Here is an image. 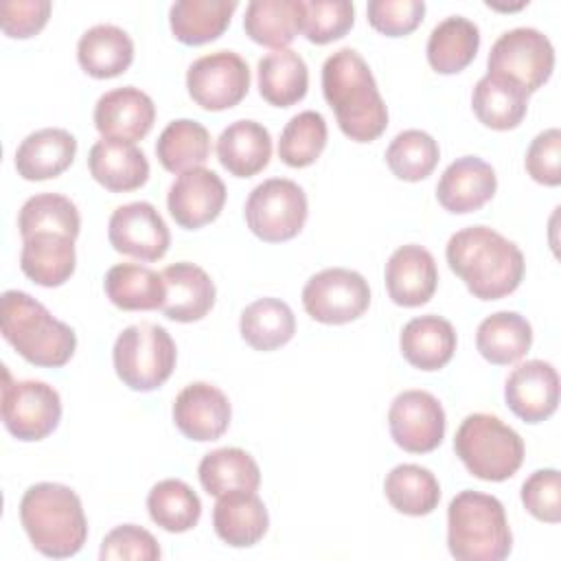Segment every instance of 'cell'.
Segmentation results:
<instances>
[{"label":"cell","instance_id":"8d00e7d4","mask_svg":"<svg viewBox=\"0 0 561 561\" xmlns=\"http://www.w3.org/2000/svg\"><path fill=\"white\" fill-rule=\"evenodd\" d=\"M241 337L254 351H274L285 346L296 333V318L280 298H259L241 311Z\"/></svg>","mask_w":561,"mask_h":561},{"label":"cell","instance_id":"681fc988","mask_svg":"<svg viewBox=\"0 0 561 561\" xmlns=\"http://www.w3.org/2000/svg\"><path fill=\"white\" fill-rule=\"evenodd\" d=\"M53 4L48 0H9L0 4V26L4 35L26 39L39 33L48 18Z\"/></svg>","mask_w":561,"mask_h":561},{"label":"cell","instance_id":"3957f363","mask_svg":"<svg viewBox=\"0 0 561 561\" xmlns=\"http://www.w3.org/2000/svg\"><path fill=\"white\" fill-rule=\"evenodd\" d=\"M20 522L33 548L44 557H72L88 539V519L79 495L59 482L31 484L20 500Z\"/></svg>","mask_w":561,"mask_h":561},{"label":"cell","instance_id":"74e56055","mask_svg":"<svg viewBox=\"0 0 561 561\" xmlns=\"http://www.w3.org/2000/svg\"><path fill=\"white\" fill-rule=\"evenodd\" d=\"M383 493L390 506L403 515H430L440 502V484L436 476L421 465H397L383 480Z\"/></svg>","mask_w":561,"mask_h":561},{"label":"cell","instance_id":"ab89813d","mask_svg":"<svg viewBox=\"0 0 561 561\" xmlns=\"http://www.w3.org/2000/svg\"><path fill=\"white\" fill-rule=\"evenodd\" d=\"M147 511L153 524L167 533H186L202 517L199 495L178 478L160 480L147 495Z\"/></svg>","mask_w":561,"mask_h":561},{"label":"cell","instance_id":"d4e9b609","mask_svg":"<svg viewBox=\"0 0 561 561\" xmlns=\"http://www.w3.org/2000/svg\"><path fill=\"white\" fill-rule=\"evenodd\" d=\"M217 158L234 178H252L270 164L272 136L256 121H234L217 138Z\"/></svg>","mask_w":561,"mask_h":561},{"label":"cell","instance_id":"4316f807","mask_svg":"<svg viewBox=\"0 0 561 561\" xmlns=\"http://www.w3.org/2000/svg\"><path fill=\"white\" fill-rule=\"evenodd\" d=\"M22 241L20 267L33 283L42 287H59L72 276L77 265L75 239L55 232H39Z\"/></svg>","mask_w":561,"mask_h":561},{"label":"cell","instance_id":"7dc6e473","mask_svg":"<svg viewBox=\"0 0 561 561\" xmlns=\"http://www.w3.org/2000/svg\"><path fill=\"white\" fill-rule=\"evenodd\" d=\"M160 546L156 537L136 524H123L112 528L99 550V557L103 561L114 559H134V561H158L160 559Z\"/></svg>","mask_w":561,"mask_h":561},{"label":"cell","instance_id":"ac0fdd59","mask_svg":"<svg viewBox=\"0 0 561 561\" xmlns=\"http://www.w3.org/2000/svg\"><path fill=\"white\" fill-rule=\"evenodd\" d=\"M156 121V105L147 92L134 85L114 88L94 105V127L107 140L136 142L145 138Z\"/></svg>","mask_w":561,"mask_h":561},{"label":"cell","instance_id":"44dd1931","mask_svg":"<svg viewBox=\"0 0 561 561\" xmlns=\"http://www.w3.org/2000/svg\"><path fill=\"white\" fill-rule=\"evenodd\" d=\"M167 285V298L162 302V313L175 322H197L215 305V283L195 263H173L162 270Z\"/></svg>","mask_w":561,"mask_h":561},{"label":"cell","instance_id":"1f68e13d","mask_svg":"<svg viewBox=\"0 0 561 561\" xmlns=\"http://www.w3.org/2000/svg\"><path fill=\"white\" fill-rule=\"evenodd\" d=\"M237 7V0H178L169 9V24L178 42L208 44L228 28Z\"/></svg>","mask_w":561,"mask_h":561},{"label":"cell","instance_id":"603a6c76","mask_svg":"<svg viewBox=\"0 0 561 561\" xmlns=\"http://www.w3.org/2000/svg\"><path fill=\"white\" fill-rule=\"evenodd\" d=\"M88 169L112 193L136 191L149 180V160L134 142L96 140L88 153Z\"/></svg>","mask_w":561,"mask_h":561},{"label":"cell","instance_id":"f1b7e54d","mask_svg":"<svg viewBox=\"0 0 561 561\" xmlns=\"http://www.w3.org/2000/svg\"><path fill=\"white\" fill-rule=\"evenodd\" d=\"M473 114L484 127L506 131L515 129L528 110V92L500 75L486 72L476 85L471 94Z\"/></svg>","mask_w":561,"mask_h":561},{"label":"cell","instance_id":"7402d4cb","mask_svg":"<svg viewBox=\"0 0 561 561\" xmlns=\"http://www.w3.org/2000/svg\"><path fill=\"white\" fill-rule=\"evenodd\" d=\"M270 515L256 491H232L217 497L213 506V528L232 548H250L263 539Z\"/></svg>","mask_w":561,"mask_h":561},{"label":"cell","instance_id":"f546056e","mask_svg":"<svg viewBox=\"0 0 561 561\" xmlns=\"http://www.w3.org/2000/svg\"><path fill=\"white\" fill-rule=\"evenodd\" d=\"M105 296L123 311H151L160 309L167 298L162 274L138 263L112 265L103 280Z\"/></svg>","mask_w":561,"mask_h":561},{"label":"cell","instance_id":"83f0119b","mask_svg":"<svg viewBox=\"0 0 561 561\" xmlns=\"http://www.w3.org/2000/svg\"><path fill=\"white\" fill-rule=\"evenodd\" d=\"M77 61L94 79L118 77L134 61V42L121 26L94 24L79 37Z\"/></svg>","mask_w":561,"mask_h":561},{"label":"cell","instance_id":"836d02e7","mask_svg":"<svg viewBox=\"0 0 561 561\" xmlns=\"http://www.w3.org/2000/svg\"><path fill=\"white\" fill-rule=\"evenodd\" d=\"M259 92L276 107H289L305 99L309 88V70L305 59L291 50H272L259 59Z\"/></svg>","mask_w":561,"mask_h":561},{"label":"cell","instance_id":"7bdbcfd3","mask_svg":"<svg viewBox=\"0 0 561 561\" xmlns=\"http://www.w3.org/2000/svg\"><path fill=\"white\" fill-rule=\"evenodd\" d=\"M438 158V142L423 129L399 131L386 149V164L405 182L425 180L436 169Z\"/></svg>","mask_w":561,"mask_h":561},{"label":"cell","instance_id":"bcb514c9","mask_svg":"<svg viewBox=\"0 0 561 561\" xmlns=\"http://www.w3.org/2000/svg\"><path fill=\"white\" fill-rule=\"evenodd\" d=\"M368 22L375 31L388 37L412 33L425 15L423 0H370L366 7Z\"/></svg>","mask_w":561,"mask_h":561},{"label":"cell","instance_id":"484cf974","mask_svg":"<svg viewBox=\"0 0 561 561\" xmlns=\"http://www.w3.org/2000/svg\"><path fill=\"white\" fill-rule=\"evenodd\" d=\"M399 348L414 368L438 370L454 357L456 331L451 322L440 316H419L401 329Z\"/></svg>","mask_w":561,"mask_h":561},{"label":"cell","instance_id":"ee69618b","mask_svg":"<svg viewBox=\"0 0 561 561\" xmlns=\"http://www.w3.org/2000/svg\"><path fill=\"white\" fill-rule=\"evenodd\" d=\"M355 22V7L348 0H302L300 31L313 44H329L344 37Z\"/></svg>","mask_w":561,"mask_h":561},{"label":"cell","instance_id":"5bb4252c","mask_svg":"<svg viewBox=\"0 0 561 561\" xmlns=\"http://www.w3.org/2000/svg\"><path fill=\"white\" fill-rule=\"evenodd\" d=\"M110 245L138 261H158L171 245V232L149 202H129L110 215L107 224Z\"/></svg>","mask_w":561,"mask_h":561},{"label":"cell","instance_id":"7a4b0ae2","mask_svg":"<svg viewBox=\"0 0 561 561\" xmlns=\"http://www.w3.org/2000/svg\"><path fill=\"white\" fill-rule=\"evenodd\" d=\"M322 92L346 138L370 142L386 131L388 107L366 59L357 50L340 48L327 57Z\"/></svg>","mask_w":561,"mask_h":561},{"label":"cell","instance_id":"5b68a950","mask_svg":"<svg viewBox=\"0 0 561 561\" xmlns=\"http://www.w3.org/2000/svg\"><path fill=\"white\" fill-rule=\"evenodd\" d=\"M447 548L458 561H502L513 535L497 497L465 489L447 508Z\"/></svg>","mask_w":561,"mask_h":561},{"label":"cell","instance_id":"8fae6325","mask_svg":"<svg viewBox=\"0 0 561 561\" xmlns=\"http://www.w3.org/2000/svg\"><path fill=\"white\" fill-rule=\"evenodd\" d=\"M370 305L366 278L346 267H327L302 287L305 311L322 324H346L357 320Z\"/></svg>","mask_w":561,"mask_h":561},{"label":"cell","instance_id":"f6af8a7d","mask_svg":"<svg viewBox=\"0 0 561 561\" xmlns=\"http://www.w3.org/2000/svg\"><path fill=\"white\" fill-rule=\"evenodd\" d=\"M522 504L539 522H561V476L557 469H537L522 484Z\"/></svg>","mask_w":561,"mask_h":561},{"label":"cell","instance_id":"ffe728a7","mask_svg":"<svg viewBox=\"0 0 561 561\" xmlns=\"http://www.w3.org/2000/svg\"><path fill=\"white\" fill-rule=\"evenodd\" d=\"M497 188L495 171L478 156H462L454 160L436 184L438 204L454 213L465 215L482 208Z\"/></svg>","mask_w":561,"mask_h":561},{"label":"cell","instance_id":"e0dca14e","mask_svg":"<svg viewBox=\"0 0 561 561\" xmlns=\"http://www.w3.org/2000/svg\"><path fill=\"white\" fill-rule=\"evenodd\" d=\"M232 408L224 390L206 381L184 386L173 401V423L191 440L208 443L224 436Z\"/></svg>","mask_w":561,"mask_h":561},{"label":"cell","instance_id":"52a82bcc","mask_svg":"<svg viewBox=\"0 0 561 561\" xmlns=\"http://www.w3.org/2000/svg\"><path fill=\"white\" fill-rule=\"evenodd\" d=\"M112 359L118 379L127 388L136 392H149L160 388L171 377L178 348L164 327L140 322L118 333Z\"/></svg>","mask_w":561,"mask_h":561},{"label":"cell","instance_id":"2e32d148","mask_svg":"<svg viewBox=\"0 0 561 561\" xmlns=\"http://www.w3.org/2000/svg\"><path fill=\"white\" fill-rule=\"evenodd\" d=\"M508 410L526 423H541L559 405V375L550 362L528 359L511 370L504 383Z\"/></svg>","mask_w":561,"mask_h":561},{"label":"cell","instance_id":"30bf717a","mask_svg":"<svg viewBox=\"0 0 561 561\" xmlns=\"http://www.w3.org/2000/svg\"><path fill=\"white\" fill-rule=\"evenodd\" d=\"M2 421L18 440H42L53 434L61 421V397L46 381H13L4 370Z\"/></svg>","mask_w":561,"mask_h":561},{"label":"cell","instance_id":"4fadbf2b","mask_svg":"<svg viewBox=\"0 0 561 561\" xmlns=\"http://www.w3.org/2000/svg\"><path fill=\"white\" fill-rule=\"evenodd\" d=\"M445 410L427 390L399 392L388 410L392 440L410 454L434 451L445 436Z\"/></svg>","mask_w":561,"mask_h":561},{"label":"cell","instance_id":"9a60e30c","mask_svg":"<svg viewBox=\"0 0 561 561\" xmlns=\"http://www.w3.org/2000/svg\"><path fill=\"white\" fill-rule=\"evenodd\" d=\"M226 204L224 180L204 167L180 173L169 186L167 206L178 226L197 230L215 221Z\"/></svg>","mask_w":561,"mask_h":561},{"label":"cell","instance_id":"277c9868","mask_svg":"<svg viewBox=\"0 0 561 561\" xmlns=\"http://www.w3.org/2000/svg\"><path fill=\"white\" fill-rule=\"evenodd\" d=\"M0 329L4 340L28 364L59 368L77 348V333L57 320L39 300L20 289H7L0 298Z\"/></svg>","mask_w":561,"mask_h":561},{"label":"cell","instance_id":"ba28073f","mask_svg":"<svg viewBox=\"0 0 561 561\" xmlns=\"http://www.w3.org/2000/svg\"><path fill=\"white\" fill-rule=\"evenodd\" d=\"M307 195L287 178H270L252 188L245 202L248 228L267 243L294 239L307 221Z\"/></svg>","mask_w":561,"mask_h":561},{"label":"cell","instance_id":"cb8c5ba5","mask_svg":"<svg viewBox=\"0 0 561 561\" xmlns=\"http://www.w3.org/2000/svg\"><path fill=\"white\" fill-rule=\"evenodd\" d=\"M77 140L61 127L31 131L15 149V169L28 182L61 175L75 160Z\"/></svg>","mask_w":561,"mask_h":561},{"label":"cell","instance_id":"d6986e66","mask_svg":"<svg viewBox=\"0 0 561 561\" xmlns=\"http://www.w3.org/2000/svg\"><path fill=\"white\" fill-rule=\"evenodd\" d=\"M438 285L436 261L430 250L416 243L397 248L386 263V289L399 307L425 305Z\"/></svg>","mask_w":561,"mask_h":561},{"label":"cell","instance_id":"8992f818","mask_svg":"<svg viewBox=\"0 0 561 561\" xmlns=\"http://www.w3.org/2000/svg\"><path fill=\"white\" fill-rule=\"evenodd\" d=\"M454 451L471 476L486 482L508 480L524 462L522 436L484 412L465 416L454 436Z\"/></svg>","mask_w":561,"mask_h":561},{"label":"cell","instance_id":"b9f144b4","mask_svg":"<svg viewBox=\"0 0 561 561\" xmlns=\"http://www.w3.org/2000/svg\"><path fill=\"white\" fill-rule=\"evenodd\" d=\"M327 147V121L316 110L298 112L287 121L278 140V158L294 169L313 164Z\"/></svg>","mask_w":561,"mask_h":561},{"label":"cell","instance_id":"d6a6232c","mask_svg":"<svg viewBox=\"0 0 561 561\" xmlns=\"http://www.w3.org/2000/svg\"><path fill=\"white\" fill-rule=\"evenodd\" d=\"M480 48L478 26L462 18L449 15L440 20L427 37V61L440 75H456L465 70Z\"/></svg>","mask_w":561,"mask_h":561},{"label":"cell","instance_id":"9c48e42d","mask_svg":"<svg viewBox=\"0 0 561 561\" xmlns=\"http://www.w3.org/2000/svg\"><path fill=\"white\" fill-rule=\"evenodd\" d=\"M486 66L491 75L506 77L530 94L550 79L554 68V48L541 31L517 26L495 39Z\"/></svg>","mask_w":561,"mask_h":561},{"label":"cell","instance_id":"c3c4849f","mask_svg":"<svg viewBox=\"0 0 561 561\" xmlns=\"http://www.w3.org/2000/svg\"><path fill=\"white\" fill-rule=\"evenodd\" d=\"M528 175L543 186L561 184V131L559 127L543 129L537 134L526 151Z\"/></svg>","mask_w":561,"mask_h":561},{"label":"cell","instance_id":"e575fe53","mask_svg":"<svg viewBox=\"0 0 561 561\" xmlns=\"http://www.w3.org/2000/svg\"><path fill=\"white\" fill-rule=\"evenodd\" d=\"M204 491L221 497L232 491H256L261 484V469L256 460L239 447H219L208 451L197 467Z\"/></svg>","mask_w":561,"mask_h":561},{"label":"cell","instance_id":"60d3db41","mask_svg":"<svg viewBox=\"0 0 561 561\" xmlns=\"http://www.w3.org/2000/svg\"><path fill=\"white\" fill-rule=\"evenodd\" d=\"M18 228L22 239L55 232L70 239H77L81 230V217L72 199L59 193H39L28 197L18 215Z\"/></svg>","mask_w":561,"mask_h":561},{"label":"cell","instance_id":"7c38bea8","mask_svg":"<svg viewBox=\"0 0 561 561\" xmlns=\"http://www.w3.org/2000/svg\"><path fill=\"white\" fill-rule=\"evenodd\" d=\"M191 99L208 110L221 112L241 103L250 90V68L232 50H215L195 59L186 70Z\"/></svg>","mask_w":561,"mask_h":561},{"label":"cell","instance_id":"f35d334b","mask_svg":"<svg viewBox=\"0 0 561 561\" xmlns=\"http://www.w3.org/2000/svg\"><path fill=\"white\" fill-rule=\"evenodd\" d=\"M158 162L171 173H184L202 167L210 156V134L193 118L171 121L156 142Z\"/></svg>","mask_w":561,"mask_h":561},{"label":"cell","instance_id":"6da1fadb","mask_svg":"<svg viewBox=\"0 0 561 561\" xmlns=\"http://www.w3.org/2000/svg\"><path fill=\"white\" fill-rule=\"evenodd\" d=\"M445 256L449 270L480 300H497L513 294L524 278L522 250L489 226H469L454 232Z\"/></svg>","mask_w":561,"mask_h":561},{"label":"cell","instance_id":"d590c367","mask_svg":"<svg viewBox=\"0 0 561 561\" xmlns=\"http://www.w3.org/2000/svg\"><path fill=\"white\" fill-rule=\"evenodd\" d=\"M302 0H252L245 7V35L274 50L287 48L300 33Z\"/></svg>","mask_w":561,"mask_h":561},{"label":"cell","instance_id":"4dcf8cb0","mask_svg":"<svg viewBox=\"0 0 561 561\" xmlns=\"http://www.w3.org/2000/svg\"><path fill=\"white\" fill-rule=\"evenodd\" d=\"M533 344V327L517 311H497L486 316L476 331L480 355L495 364L508 366L519 362Z\"/></svg>","mask_w":561,"mask_h":561}]
</instances>
